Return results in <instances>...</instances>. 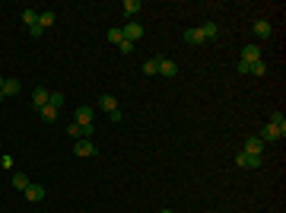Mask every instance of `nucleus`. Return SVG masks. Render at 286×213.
Masks as SVG:
<instances>
[{
  "label": "nucleus",
  "mask_w": 286,
  "mask_h": 213,
  "mask_svg": "<svg viewBox=\"0 0 286 213\" xmlns=\"http://www.w3.org/2000/svg\"><path fill=\"white\" fill-rule=\"evenodd\" d=\"M181 35H185V41H188V45H204V35H201L197 29H185Z\"/></svg>",
  "instance_id": "nucleus-15"
},
{
  "label": "nucleus",
  "mask_w": 286,
  "mask_h": 213,
  "mask_svg": "<svg viewBox=\"0 0 286 213\" xmlns=\"http://www.w3.org/2000/svg\"><path fill=\"white\" fill-rule=\"evenodd\" d=\"M242 153H251V156H264V143H261V137H248L245 147H242Z\"/></svg>",
  "instance_id": "nucleus-5"
},
{
  "label": "nucleus",
  "mask_w": 286,
  "mask_h": 213,
  "mask_svg": "<svg viewBox=\"0 0 286 213\" xmlns=\"http://www.w3.org/2000/svg\"><path fill=\"white\" fill-rule=\"evenodd\" d=\"M99 105H102V112H108L111 121H121V112H118V99L115 96H108V92H102L99 96Z\"/></svg>",
  "instance_id": "nucleus-1"
},
{
  "label": "nucleus",
  "mask_w": 286,
  "mask_h": 213,
  "mask_svg": "<svg viewBox=\"0 0 286 213\" xmlns=\"http://www.w3.org/2000/svg\"><path fill=\"white\" fill-rule=\"evenodd\" d=\"M248 73H255V76H264V73H267V64H264V61H255Z\"/></svg>",
  "instance_id": "nucleus-25"
},
{
  "label": "nucleus",
  "mask_w": 286,
  "mask_h": 213,
  "mask_svg": "<svg viewBox=\"0 0 286 213\" xmlns=\"http://www.w3.org/2000/svg\"><path fill=\"white\" fill-rule=\"evenodd\" d=\"M29 35H32V38H41V35H45V32H41V29H38V22H35V25H32V29H29Z\"/></svg>",
  "instance_id": "nucleus-28"
},
{
  "label": "nucleus",
  "mask_w": 286,
  "mask_h": 213,
  "mask_svg": "<svg viewBox=\"0 0 286 213\" xmlns=\"http://www.w3.org/2000/svg\"><path fill=\"white\" fill-rule=\"evenodd\" d=\"M76 124H92V108L89 105H80V108H76Z\"/></svg>",
  "instance_id": "nucleus-13"
},
{
  "label": "nucleus",
  "mask_w": 286,
  "mask_h": 213,
  "mask_svg": "<svg viewBox=\"0 0 286 213\" xmlns=\"http://www.w3.org/2000/svg\"><path fill=\"white\" fill-rule=\"evenodd\" d=\"M3 83H6V80H3V76H0V89H3Z\"/></svg>",
  "instance_id": "nucleus-29"
},
{
  "label": "nucleus",
  "mask_w": 286,
  "mask_h": 213,
  "mask_svg": "<svg viewBox=\"0 0 286 213\" xmlns=\"http://www.w3.org/2000/svg\"><path fill=\"white\" fill-rule=\"evenodd\" d=\"M0 99H3V89H0Z\"/></svg>",
  "instance_id": "nucleus-31"
},
{
  "label": "nucleus",
  "mask_w": 286,
  "mask_h": 213,
  "mask_svg": "<svg viewBox=\"0 0 286 213\" xmlns=\"http://www.w3.org/2000/svg\"><path fill=\"white\" fill-rule=\"evenodd\" d=\"M258 137H261V143H274V140H283V137H286V131H280L277 124H264Z\"/></svg>",
  "instance_id": "nucleus-2"
},
{
  "label": "nucleus",
  "mask_w": 286,
  "mask_h": 213,
  "mask_svg": "<svg viewBox=\"0 0 286 213\" xmlns=\"http://www.w3.org/2000/svg\"><path fill=\"white\" fill-rule=\"evenodd\" d=\"M54 19H57V16L51 13V10H41V13H38V29H41V32L51 29V25H54Z\"/></svg>",
  "instance_id": "nucleus-14"
},
{
  "label": "nucleus",
  "mask_w": 286,
  "mask_h": 213,
  "mask_svg": "<svg viewBox=\"0 0 286 213\" xmlns=\"http://www.w3.org/2000/svg\"><path fill=\"white\" fill-rule=\"evenodd\" d=\"M118 48H121V51H124V54H131V51H134V41H127V38H124V41H121V45H118Z\"/></svg>",
  "instance_id": "nucleus-26"
},
{
  "label": "nucleus",
  "mask_w": 286,
  "mask_h": 213,
  "mask_svg": "<svg viewBox=\"0 0 286 213\" xmlns=\"http://www.w3.org/2000/svg\"><path fill=\"white\" fill-rule=\"evenodd\" d=\"M236 163H239L242 169H261V166H264V156H251V153H239V156H236Z\"/></svg>",
  "instance_id": "nucleus-3"
},
{
  "label": "nucleus",
  "mask_w": 286,
  "mask_h": 213,
  "mask_svg": "<svg viewBox=\"0 0 286 213\" xmlns=\"http://www.w3.org/2000/svg\"><path fill=\"white\" fill-rule=\"evenodd\" d=\"M236 70H239V73H248V70H251V64H248V61H239V64H236Z\"/></svg>",
  "instance_id": "nucleus-27"
},
{
  "label": "nucleus",
  "mask_w": 286,
  "mask_h": 213,
  "mask_svg": "<svg viewBox=\"0 0 286 213\" xmlns=\"http://www.w3.org/2000/svg\"><path fill=\"white\" fill-rule=\"evenodd\" d=\"M271 22H267V19H255V35L258 38H271Z\"/></svg>",
  "instance_id": "nucleus-12"
},
{
  "label": "nucleus",
  "mask_w": 286,
  "mask_h": 213,
  "mask_svg": "<svg viewBox=\"0 0 286 213\" xmlns=\"http://www.w3.org/2000/svg\"><path fill=\"white\" fill-rule=\"evenodd\" d=\"M73 153H76V156H99V147H95L92 140H76Z\"/></svg>",
  "instance_id": "nucleus-4"
},
{
  "label": "nucleus",
  "mask_w": 286,
  "mask_h": 213,
  "mask_svg": "<svg viewBox=\"0 0 286 213\" xmlns=\"http://www.w3.org/2000/svg\"><path fill=\"white\" fill-rule=\"evenodd\" d=\"M267 124H277L280 131H286V115L283 112H271V121H267Z\"/></svg>",
  "instance_id": "nucleus-21"
},
{
  "label": "nucleus",
  "mask_w": 286,
  "mask_h": 213,
  "mask_svg": "<svg viewBox=\"0 0 286 213\" xmlns=\"http://www.w3.org/2000/svg\"><path fill=\"white\" fill-rule=\"evenodd\" d=\"M22 194H25V201H32V204L45 201V188H41V185H29V188H25Z\"/></svg>",
  "instance_id": "nucleus-9"
},
{
  "label": "nucleus",
  "mask_w": 286,
  "mask_h": 213,
  "mask_svg": "<svg viewBox=\"0 0 286 213\" xmlns=\"http://www.w3.org/2000/svg\"><path fill=\"white\" fill-rule=\"evenodd\" d=\"M105 38L111 41V45H121V41H124V32H121V29H108Z\"/></svg>",
  "instance_id": "nucleus-22"
},
{
  "label": "nucleus",
  "mask_w": 286,
  "mask_h": 213,
  "mask_svg": "<svg viewBox=\"0 0 286 213\" xmlns=\"http://www.w3.org/2000/svg\"><path fill=\"white\" fill-rule=\"evenodd\" d=\"M140 10H143L140 0H124V16H137Z\"/></svg>",
  "instance_id": "nucleus-19"
},
{
  "label": "nucleus",
  "mask_w": 286,
  "mask_h": 213,
  "mask_svg": "<svg viewBox=\"0 0 286 213\" xmlns=\"http://www.w3.org/2000/svg\"><path fill=\"white\" fill-rule=\"evenodd\" d=\"M48 105H51V108H60V105H64V92H57V89H54V92L48 96Z\"/></svg>",
  "instance_id": "nucleus-24"
},
{
  "label": "nucleus",
  "mask_w": 286,
  "mask_h": 213,
  "mask_svg": "<svg viewBox=\"0 0 286 213\" xmlns=\"http://www.w3.org/2000/svg\"><path fill=\"white\" fill-rule=\"evenodd\" d=\"M38 115H41V121H45V124H54L57 121V108H51V105L38 108Z\"/></svg>",
  "instance_id": "nucleus-17"
},
{
  "label": "nucleus",
  "mask_w": 286,
  "mask_h": 213,
  "mask_svg": "<svg viewBox=\"0 0 286 213\" xmlns=\"http://www.w3.org/2000/svg\"><path fill=\"white\" fill-rule=\"evenodd\" d=\"M22 92V83L19 80H6L3 83V96H19Z\"/></svg>",
  "instance_id": "nucleus-16"
},
{
  "label": "nucleus",
  "mask_w": 286,
  "mask_h": 213,
  "mask_svg": "<svg viewBox=\"0 0 286 213\" xmlns=\"http://www.w3.org/2000/svg\"><path fill=\"white\" fill-rule=\"evenodd\" d=\"M197 32L204 35V41H210V38H216V32H220V25H216L213 19H207L204 25H197Z\"/></svg>",
  "instance_id": "nucleus-10"
},
{
  "label": "nucleus",
  "mask_w": 286,
  "mask_h": 213,
  "mask_svg": "<svg viewBox=\"0 0 286 213\" xmlns=\"http://www.w3.org/2000/svg\"><path fill=\"white\" fill-rule=\"evenodd\" d=\"M242 61H248V64H255V61H261V48L255 45V41H248L245 48H242Z\"/></svg>",
  "instance_id": "nucleus-6"
},
{
  "label": "nucleus",
  "mask_w": 286,
  "mask_h": 213,
  "mask_svg": "<svg viewBox=\"0 0 286 213\" xmlns=\"http://www.w3.org/2000/svg\"><path fill=\"white\" fill-rule=\"evenodd\" d=\"M121 32H124V38H127V41H137V38H143V25H140V22H127Z\"/></svg>",
  "instance_id": "nucleus-7"
},
{
  "label": "nucleus",
  "mask_w": 286,
  "mask_h": 213,
  "mask_svg": "<svg viewBox=\"0 0 286 213\" xmlns=\"http://www.w3.org/2000/svg\"><path fill=\"white\" fill-rule=\"evenodd\" d=\"M10 182H13V188H16V191H25V188L32 185V182H29V178H25L22 172H13V178H10Z\"/></svg>",
  "instance_id": "nucleus-18"
},
{
  "label": "nucleus",
  "mask_w": 286,
  "mask_h": 213,
  "mask_svg": "<svg viewBox=\"0 0 286 213\" xmlns=\"http://www.w3.org/2000/svg\"><path fill=\"white\" fill-rule=\"evenodd\" d=\"M48 96H51V89H45V86L32 89V105H35V108H45V105H48Z\"/></svg>",
  "instance_id": "nucleus-8"
},
{
  "label": "nucleus",
  "mask_w": 286,
  "mask_h": 213,
  "mask_svg": "<svg viewBox=\"0 0 286 213\" xmlns=\"http://www.w3.org/2000/svg\"><path fill=\"white\" fill-rule=\"evenodd\" d=\"M159 213H172V210H159Z\"/></svg>",
  "instance_id": "nucleus-30"
},
{
  "label": "nucleus",
  "mask_w": 286,
  "mask_h": 213,
  "mask_svg": "<svg viewBox=\"0 0 286 213\" xmlns=\"http://www.w3.org/2000/svg\"><path fill=\"white\" fill-rule=\"evenodd\" d=\"M22 22H25V25L32 29V25L38 22V10H22Z\"/></svg>",
  "instance_id": "nucleus-23"
},
{
  "label": "nucleus",
  "mask_w": 286,
  "mask_h": 213,
  "mask_svg": "<svg viewBox=\"0 0 286 213\" xmlns=\"http://www.w3.org/2000/svg\"><path fill=\"white\" fill-rule=\"evenodd\" d=\"M143 73H146V76H156V73H159V57H150V61L143 64Z\"/></svg>",
  "instance_id": "nucleus-20"
},
{
  "label": "nucleus",
  "mask_w": 286,
  "mask_h": 213,
  "mask_svg": "<svg viewBox=\"0 0 286 213\" xmlns=\"http://www.w3.org/2000/svg\"><path fill=\"white\" fill-rule=\"evenodd\" d=\"M159 73L162 76H178V64L169 61V57H159Z\"/></svg>",
  "instance_id": "nucleus-11"
}]
</instances>
